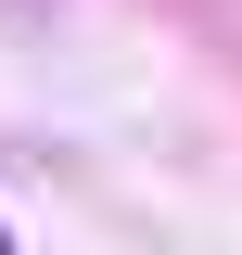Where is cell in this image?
Here are the masks:
<instances>
[{"mask_svg": "<svg viewBox=\"0 0 242 255\" xmlns=\"http://www.w3.org/2000/svg\"><path fill=\"white\" fill-rule=\"evenodd\" d=\"M0 255H13V243H0Z\"/></svg>", "mask_w": 242, "mask_h": 255, "instance_id": "obj_1", "label": "cell"}]
</instances>
